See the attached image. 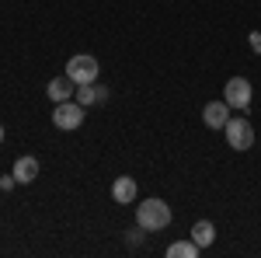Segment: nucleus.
<instances>
[{
  "label": "nucleus",
  "mask_w": 261,
  "mask_h": 258,
  "mask_svg": "<svg viewBox=\"0 0 261 258\" xmlns=\"http://www.w3.org/2000/svg\"><path fill=\"white\" fill-rule=\"evenodd\" d=\"M136 223H140L143 230H161V227L171 223V206L164 199H146L136 209Z\"/></svg>",
  "instance_id": "obj_1"
},
{
  "label": "nucleus",
  "mask_w": 261,
  "mask_h": 258,
  "mask_svg": "<svg viewBox=\"0 0 261 258\" xmlns=\"http://www.w3.org/2000/svg\"><path fill=\"white\" fill-rule=\"evenodd\" d=\"M66 77L73 80L77 87H81V84H94V77H98V60L87 56V53L70 56V63H66Z\"/></svg>",
  "instance_id": "obj_2"
},
{
  "label": "nucleus",
  "mask_w": 261,
  "mask_h": 258,
  "mask_svg": "<svg viewBox=\"0 0 261 258\" xmlns=\"http://www.w3.org/2000/svg\"><path fill=\"white\" fill-rule=\"evenodd\" d=\"M223 133H226V143L233 150H251V143H254V126L247 119H230L223 126Z\"/></svg>",
  "instance_id": "obj_3"
},
{
  "label": "nucleus",
  "mask_w": 261,
  "mask_h": 258,
  "mask_svg": "<svg viewBox=\"0 0 261 258\" xmlns=\"http://www.w3.org/2000/svg\"><path fill=\"white\" fill-rule=\"evenodd\" d=\"M53 122L60 126V129H81V122H84V105L81 101H60L56 105V112H53Z\"/></svg>",
  "instance_id": "obj_4"
},
{
  "label": "nucleus",
  "mask_w": 261,
  "mask_h": 258,
  "mask_svg": "<svg viewBox=\"0 0 261 258\" xmlns=\"http://www.w3.org/2000/svg\"><path fill=\"white\" fill-rule=\"evenodd\" d=\"M223 95H226V98H223L226 105H233V108H247V105H251V80H244V77L226 80Z\"/></svg>",
  "instance_id": "obj_5"
},
{
  "label": "nucleus",
  "mask_w": 261,
  "mask_h": 258,
  "mask_svg": "<svg viewBox=\"0 0 261 258\" xmlns=\"http://www.w3.org/2000/svg\"><path fill=\"white\" fill-rule=\"evenodd\" d=\"M202 122H205L209 129H223V126L230 122V105H226V101H209V105L202 108Z\"/></svg>",
  "instance_id": "obj_6"
},
{
  "label": "nucleus",
  "mask_w": 261,
  "mask_h": 258,
  "mask_svg": "<svg viewBox=\"0 0 261 258\" xmlns=\"http://www.w3.org/2000/svg\"><path fill=\"white\" fill-rule=\"evenodd\" d=\"M73 95H77V91H73V80L66 77V74H63V77H53V80H49V98L56 101V105H60V101H70Z\"/></svg>",
  "instance_id": "obj_7"
},
{
  "label": "nucleus",
  "mask_w": 261,
  "mask_h": 258,
  "mask_svg": "<svg viewBox=\"0 0 261 258\" xmlns=\"http://www.w3.org/2000/svg\"><path fill=\"white\" fill-rule=\"evenodd\" d=\"M14 178L21 185H28V181L39 178V157H18L14 160Z\"/></svg>",
  "instance_id": "obj_8"
},
{
  "label": "nucleus",
  "mask_w": 261,
  "mask_h": 258,
  "mask_svg": "<svg viewBox=\"0 0 261 258\" xmlns=\"http://www.w3.org/2000/svg\"><path fill=\"white\" fill-rule=\"evenodd\" d=\"M105 98H108V87H101V84H81V91H77L81 105H101Z\"/></svg>",
  "instance_id": "obj_9"
},
{
  "label": "nucleus",
  "mask_w": 261,
  "mask_h": 258,
  "mask_svg": "<svg viewBox=\"0 0 261 258\" xmlns=\"http://www.w3.org/2000/svg\"><path fill=\"white\" fill-rule=\"evenodd\" d=\"M112 199H115V202H133V199H136V181L125 178V175L115 178V185H112Z\"/></svg>",
  "instance_id": "obj_10"
},
{
  "label": "nucleus",
  "mask_w": 261,
  "mask_h": 258,
  "mask_svg": "<svg viewBox=\"0 0 261 258\" xmlns=\"http://www.w3.org/2000/svg\"><path fill=\"white\" fill-rule=\"evenodd\" d=\"M213 238H216V227H213L209 220H199V223L192 227V241H195L199 248H209V244H213Z\"/></svg>",
  "instance_id": "obj_11"
},
{
  "label": "nucleus",
  "mask_w": 261,
  "mask_h": 258,
  "mask_svg": "<svg viewBox=\"0 0 261 258\" xmlns=\"http://www.w3.org/2000/svg\"><path fill=\"white\" fill-rule=\"evenodd\" d=\"M199 251H202V248L195 244V241H174V244L167 248V255H171V258H195Z\"/></svg>",
  "instance_id": "obj_12"
},
{
  "label": "nucleus",
  "mask_w": 261,
  "mask_h": 258,
  "mask_svg": "<svg viewBox=\"0 0 261 258\" xmlns=\"http://www.w3.org/2000/svg\"><path fill=\"white\" fill-rule=\"evenodd\" d=\"M247 39H251V49H254V53H261V32H251Z\"/></svg>",
  "instance_id": "obj_13"
},
{
  "label": "nucleus",
  "mask_w": 261,
  "mask_h": 258,
  "mask_svg": "<svg viewBox=\"0 0 261 258\" xmlns=\"http://www.w3.org/2000/svg\"><path fill=\"white\" fill-rule=\"evenodd\" d=\"M0 143H4V126H0Z\"/></svg>",
  "instance_id": "obj_14"
}]
</instances>
